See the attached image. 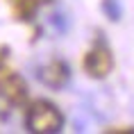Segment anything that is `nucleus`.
Here are the masks:
<instances>
[{
  "mask_svg": "<svg viewBox=\"0 0 134 134\" xmlns=\"http://www.w3.org/2000/svg\"><path fill=\"white\" fill-rule=\"evenodd\" d=\"M25 127L34 134H55L64 127V114L48 100H34L25 111Z\"/></svg>",
  "mask_w": 134,
  "mask_h": 134,
  "instance_id": "f257e3e1",
  "label": "nucleus"
},
{
  "mask_svg": "<svg viewBox=\"0 0 134 134\" xmlns=\"http://www.w3.org/2000/svg\"><path fill=\"white\" fill-rule=\"evenodd\" d=\"M27 96H30V89L23 75L12 71H5L0 75V114L2 116L23 107L27 102Z\"/></svg>",
  "mask_w": 134,
  "mask_h": 134,
  "instance_id": "f03ea898",
  "label": "nucleus"
},
{
  "mask_svg": "<svg viewBox=\"0 0 134 134\" xmlns=\"http://www.w3.org/2000/svg\"><path fill=\"white\" fill-rule=\"evenodd\" d=\"M82 66H84V73L93 80L107 77L114 71V55H111V50H109V46L102 39H96L93 48L86 50Z\"/></svg>",
  "mask_w": 134,
  "mask_h": 134,
  "instance_id": "7ed1b4c3",
  "label": "nucleus"
},
{
  "mask_svg": "<svg viewBox=\"0 0 134 134\" xmlns=\"http://www.w3.org/2000/svg\"><path fill=\"white\" fill-rule=\"evenodd\" d=\"M39 80L48 89H64L71 80V68L64 59H52L39 68Z\"/></svg>",
  "mask_w": 134,
  "mask_h": 134,
  "instance_id": "20e7f679",
  "label": "nucleus"
},
{
  "mask_svg": "<svg viewBox=\"0 0 134 134\" xmlns=\"http://www.w3.org/2000/svg\"><path fill=\"white\" fill-rule=\"evenodd\" d=\"M7 2H9V7H12V12H14V16L18 21L32 23L36 18V14H39V9L43 5H50L52 0H7Z\"/></svg>",
  "mask_w": 134,
  "mask_h": 134,
  "instance_id": "39448f33",
  "label": "nucleus"
},
{
  "mask_svg": "<svg viewBox=\"0 0 134 134\" xmlns=\"http://www.w3.org/2000/svg\"><path fill=\"white\" fill-rule=\"evenodd\" d=\"M102 14L111 23H118L123 18V7H120L118 0H102Z\"/></svg>",
  "mask_w": 134,
  "mask_h": 134,
  "instance_id": "423d86ee",
  "label": "nucleus"
},
{
  "mask_svg": "<svg viewBox=\"0 0 134 134\" xmlns=\"http://www.w3.org/2000/svg\"><path fill=\"white\" fill-rule=\"evenodd\" d=\"M9 59V48L7 46H0V73H5V64Z\"/></svg>",
  "mask_w": 134,
  "mask_h": 134,
  "instance_id": "0eeeda50",
  "label": "nucleus"
}]
</instances>
